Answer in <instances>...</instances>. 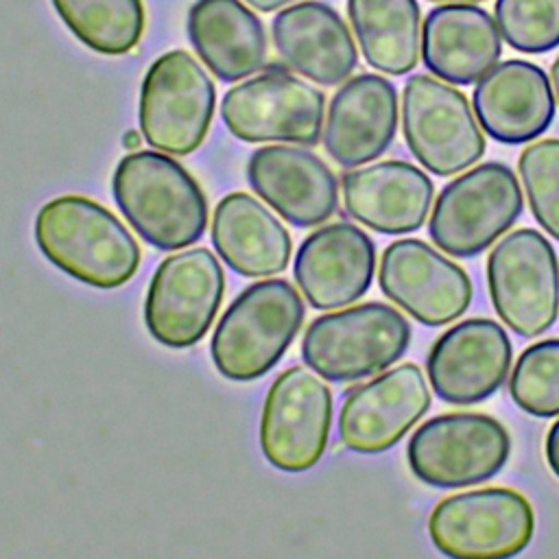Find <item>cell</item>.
I'll return each mask as SVG.
<instances>
[{
  "instance_id": "1",
  "label": "cell",
  "mask_w": 559,
  "mask_h": 559,
  "mask_svg": "<svg viewBox=\"0 0 559 559\" xmlns=\"http://www.w3.org/2000/svg\"><path fill=\"white\" fill-rule=\"evenodd\" d=\"M33 234L52 266L94 288H118L140 266L142 253L131 231L111 210L81 194L44 203Z\"/></svg>"
},
{
  "instance_id": "2",
  "label": "cell",
  "mask_w": 559,
  "mask_h": 559,
  "mask_svg": "<svg viewBox=\"0 0 559 559\" xmlns=\"http://www.w3.org/2000/svg\"><path fill=\"white\" fill-rule=\"evenodd\" d=\"M111 192L138 236L159 251L183 249L205 234V192L188 168L166 153H127L111 175Z\"/></svg>"
},
{
  "instance_id": "3",
  "label": "cell",
  "mask_w": 559,
  "mask_h": 559,
  "mask_svg": "<svg viewBox=\"0 0 559 559\" xmlns=\"http://www.w3.org/2000/svg\"><path fill=\"white\" fill-rule=\"evenodd\" d=\"M304 312L297 288L286 280H262L240 290L210 341L216 371L234 382L262 378L293 345Z\"/></svg>"
},
{
  "instance_id": "4",
  "label": "cell",
  "mask_w": 559,
  "mask_h": 559,
  "mask_svg": "<svg viewBox=\"0 0 559 559\" xmlns=\"http://www.w3.org/2000/svg\"><path fill=\"white\" fill-rule=\"evenodd\" d=\"M411 343L402 312L382 301L317 317L304 332V362L330 382H354L391 367Z\"/></svg>"
},
{
  "instance_id": "5",
  "label": "cell",
  "mask_w": 559,
  "mask_h": 559,
  "mask_svg": "<svg viewBox=\"0 0 559 559\" xmlns=\"http://www.w3.org/2000/svg\"><path fill=\"white\" fill-rule=\"evenodd\" d=\"M522 207L513 170L502 162H485L441 188L428 234L441 251L472 258L493 245L518 221Z\"/></svg>"
},
{
  "instance_id": "6",
  "label": "cell",
  "mask_w": 559,
  "mask_h": 559,
  "mask_svg": "<svg viewBox=\"0 0 559 559\" xmlns=\"http://www.w3.org/2000/svg\"><path fill=\"white\" fill-rule=\"evenodd\" d=\"M511 437L491 415L445 413L424 421L406 445L415 478L437 489H461L493 478L509 461Z\"/></svg>"
},
{
  "instance_id": "7",
  "label": "cell",
  "mask_w": 559,
  "mask_h": 559,
  "mask_svg": "<svg viewBox=\"0 0 559 559\" xmlns=\"http://www.w3.org/2000/svg\"><path fill=\"white\" fill-rule=\"evenodd\" d=\"M216 90L207 72L186 50L159 55L140 87V133L157 151L190 155L210 129Z\"/></svg>"
},
{
  "instance_id": "8",
  "label": "cell",
  "mask_w": 559,
  "mask_h": 559,
  "mask_svg": "<svg viewBox=\"0 0 559 559\" xmlns=\"http://www.w3.org/2000/svg\"><path fill=\"white\" fill-rule=\"evenodd\" d=\"M535 531L531 502L509 487L469 489L443 498L430 513L435 548L454 559H502L522 552Z\"/></svg>"
},
{
  "instance_id": "9",
  "label": "cell",
  "mask_w": 559,
  "mask_h": 559,
  "mask_svg": "<svg viewBox=\"0 0 559 559\" xmlns=\"http://www.w3.org/2000/svg\"><path fill=\"white\" fill-rule=\"evenodd\" d=\"M487 288L498 317L520 336L546 332L559 314V262L537 229L507 234L489 253Z\"/></svg>"
},
{
  "instance_id": "10",
  "label": "cell",
  "mask_w": 559,
  "mask_h": 559,
  "mask_svg": "<svg viewBox=\"0 0 559 559\" xmlns=\"http://www.w3.org/2000/svg\"><path fill=\"white\" fill-rule=\"evenodd\" d=\"M402 131L419 164L439 177L469 168L485 153V135L467 96L430 74H413L404 83Z\"/></svg>"
},
{
  "instance_id": "11",
  "label": "cell",
  "mask_w": 559,
  "mask_h": 559,
  "mask_svg": "<svg viewBox=\"0 0 559 559\" xmlns=\"http://www.w3.org/2000/svg\"><path fill=\"white\" fill-rule=\"evenodd\" d=\"M223 293L225 275L210 249L194 247L168 255L151 277L144 297V325L164 347H192L210 330Z\"/></svg>"
},
{
  "instance_id": "12",
  "label": "cell",
  "mask_w": 559,
  "mask_h": 559,
  "mask_svg": "<svg viewBox=\"0 0 559 559\" xmlns=\"http://www.w3.org/2000/svg\"><path fill=\"white\" fill-rule=\"evenodd\" d=\"M332 391L306 367H288L271 384L262 417L260 448L264 459L288 474L314 467L330 439Z\"/></svg>"
},
{
  "instance_id": "13",
  "label": "cell",
  "mask_w": 559,
  "mask_h": 559,
  "mask_svg": "<svg viewBox=\"0 0 559 559\" xmlns=\"http://www.w3.org/2000/svg\"><path fill=\"white\" fill-rule=\"evenodd\" d=\"M325 96L284 72L258 74L223 96L221 118L242 142H288L314 146L321 138Z\"/></svg>"
},
{
  "instance_id": "14",
  "label": "cell",
  "mask_w": 559,
  "mask_h": 559,
  "mask_svg": "<svg viewBox=\"0 0 559 559\" xmlns=\"http://www.w3.org/2000/svg\"><path fill=\"white\" fill-rule=\"evenodd\" d=\"M378 284L393 304L430 328L452 323L472 304L469 275L417 238H402L384 249Z\"/></svg>"
},
{
  "instance_id": "15",
  "label": "cell",
  "mask_w": 559,
  "mask_h": 559,
  "mask_svg": "<svg viewBox=\"0 0 559 559\" xmlns=\"http://www.w3.org/2000/svg\"><path fill=\"white\" fill-rule=\"evenodd\" d=\"M513 349L493 319H465L445 330L430 347L426 371L445 404L467 406L491 397L507 378Z\"/></svg>"
},
{
  "instance_id": "16",
  "label": "cell",
  "mask_w": 559,
  "mask_h": 559,
  "mask_svg": "<svg viewBox=\"0 0 559 559\" xmlns=\"http://www.w3.org/2000/svg\"><path fill=\"white\" fill-rule=\"evenodd\" d=\"M430 408V391L415 362L393 367L352 389L341 406L338 437L358 454L393 448Z\"/></svg>"
},
{
  "instance_id": "17",
  "label": "cell",
  "mask_w": 559,
  "mask_h": 559,
  "mask_svg": "<svg viewBox=\"0 0 559 559\" xmlns=\"http://www.w3.org/2000/svg\"><path fill=\"white\" fill-rule=\"evenodd\" d=\"M376 245L356 225L338 221L314 229L297 249L293 275L317 310L343 308L362 297L373 280Z\"/></svg>"
},
{
  "instance_id": "18",
  "label": "cell",
  "mask_w": 559,
  "mask_h": 559,
  "mask_svg": "<svg viewBox=\"0 0 559 559\" xmlns=\"http://www.w3.org/2000/svg\"><path fill=\"white\" fill-rule=\"evenodd\" d=\"M247 183L295 227L325 223L338 210L332 168L299 146H262L249 155Z\"/></svg>"
},
{
  "instance_id": "19",
  "label": "cell",
  "mask_w": 559,
  "mask_h": 559,
  "mask_svg": "<svg viewBox=\"0 0 559 559\" xmlns=\"http://www.w3.org/2000/svg\"><path fill=\"white\" fill-rule=\"evenodd\" d=\"M472 107L491 140L524 144L550 127L557 105L552 83L539 66L507 59L476 81Z\"/></svg>"
},
{
  "instance_id": "20",
  "label": "cell",
  "mask_w": 559,
  "mask_h": 559,
  "mask_svg": "<svg viewBox=\"0 0 559 559\" xmlns=\"http://www.w3.org/2000/svg\"><path fill=\"white\" fill-rule=\"evenodd\" d=\"M397 131V90L371 72L345 81L328 105L323 146L343 168L380 157Z\"/></svg>"
},
{
  "instance_id": "21",
  "label": "cell",
  "mask_w": 559,
  "mask_h": 559,
  "mask_svg": "<svg viewBox=\"0 0 559 559\" xmlns=\"http://www.w3.org/2000/svg\"><path fill=\"white\" fill-rule=\"evenodd\" d=\"M435 186L415 164L384 159L343 175V203L352 218L380 234H408L424 225Z\"/></svg>"
},
{
  "instance_id": "22",
  "label": "cell",
  "mask_w": 559,
  "mask_h": 559,
  "mask_svg": "<svg viewBox=\"0 0 559 559\" xmlns=\"http://www.w3.org/2000/svg\"><path fill=\"white\" fill-rule=\"evenodd\" d=\"M271 35L284 63L317 85H338L356 70L358 50L352 33L325 2L306 0L280 11Z\"/></svg>"
},
{
  "instance_id": "23",
  "label": "cell",
  "mask_w": 559,
  "mask_h": 559,
  "mask_svg": "<svg viewBox=\"0 0 559 559\" xmlns=\"http://www.w3.org/2000/svg\"><path fill=\"white\" fill-rule=\"evenodd\" d=\"M502 55L493 15L469 2H448L428 11L421 24V61L437 79L469 85Z\"/></svg>"
},
{
  "instance_id": "24",
  "label": "cell",
  "mask_w": 559,
  "mask_h": 559,
  "mask_svg": "<svg viewBox=\"0 0 559 559\" xmlns=\"http://www.w3.org/2000/svg\"><path fill=\"white\" fill-rule=\"evenodd\" d=\"M212 245L221 260L245 277H269L288 266V229L249 192H229L214 210Z\"/></svg>"
},
{
  "instance_id": "25",
  "label": "cell",
  "mask_w": 559,
  "mask_h": 559,
  "mask_svg": "<svg viewBox=\"0 0 559 559\" xmlns=\"http://www.w3.org/2000/svg\"><path fill=\"white\" fill-rule=\"evenodd\" d=\"M186 28L192 48L221 81H240L264 66V26L240 0H197Z\"/></svg>"
},
{
  "instance_id": "26",
  "label": "cell",
  "mask_w": 559,
  "mask_h": 559,
  "mask_svg": "<svg viewBox=\"0 0 559 559\" xmlns=\"http://www.w3.org/2000/svg\"><path fill=\"white\" fill-rule=\"evenodd\" d=\"M347 15L365 61L384 74H408L421 52L417 0H347Z\"/></svg>"
},
{
  "instance_id": "27",
  "label": "cell",
  "mask_w": 559,
  "mask_h": 559,
  "mask_svg": "<svg viewBox=\"0 0 559 559\" xmlns=\"http://www.w3.org/2000/svg\"><path fill=\"white\" fill-rule=\"evenodd\" d=\"M61 22L90 50L124 55L144 33L142 0H50Z\"/></svg>"
},
{
  "instance_id": "28",
  "label": "cell",
  "mask_w": 559,
  "mask_h": 559,
  "mask_svg": "<svg viewBox=\"0 0 559 559\" xmlns=\"http://www.w3.org/2000/svg\"><path fill=\"white\" fill-rule=\"evenodd\" d=\"M511 400L528 415H559V338H544L528 345L509 380Z\"/></svg>"
},
{
  "instance_id": "29",
  "label": "cell",
  "mask_w": 559,
  "mask_h": 559,
  "mask_svg": "<svg viewBox=\"0 0 559 559\" xmlns=\"http://www.w3.org/2000/svg\"><path fill=\"white\" fill-rule=\"evenodd\" d=\"M493 20L500 37L528 55L559 46V0H496Z\"/></svg>"
},
{
  "instance_id": "30",
  "label": "cell",
  "mask_w": 559,
  "mask_h": 559,
  "mask_svg": "<svg viewBox=\"0 0 559 559\" xmlns=\"http://www.w3.org/2000/svg\"><path fill=\"white\" fill-rule=\"evenodd\" d=\"M518 168L535 221L559 240V138L528 144L518 159Z\"/></svg>"
},
{
  "instance_id": "31",
  "label": "cell",
  "mask_w": 559,
  "mask_h": 559,
  "mask_svg": "<svg viewBox=\"0 0 559 559\" xmlns=\"http://www.w3.org/2000/svg\"><path fill=\"white\" fill-rule=\"evenodd\" d=\"M544 452H546L548 467H550L552 474L559 478V419L550 426V430H548V435H546Z\"/></svg>"
},
{
  "instance_id": "32",
  "label": "cell",
  "mask_w": 559,
  "mask_h": 559,
  "mask_svg": "<svg viewBox=\"0 0 559 559\" xmlns=\"http://www.w3.org/2000/svg\"><path fill=\"white\" fill-rule=\"evenodd\" d=\"M245 2L251 4V7L258 9V11L269 13V11H275V9H280V7L288 4V2H293V0H245Z\"/></svg>"
},
{
  "instance_id": "33",
  "label": "cell",
  "mask_w": 559,
  "mask_h": 559,
  "mask_svg": "<svg viewBox=\"0 0 559 559\" xmlns=\"http://www.w3.org/2000/svg\"><path fill=\"white\" fill-rule=\"evenodd\" d=\"M140 135H142V133H138V131H127V133L122 135V144H124V148H129V151H131V148H138V146H140V142H142V140H140Z\"/></svg>"
},
{
  "instance_id": "34",
  "label": "cell",
  "mask_w": 559,
  "mask_h": 559,
  "mask_svg": "<svg viewBox=\"0 0 559 559\" xmlns=\"http://www.w3.org/2000/svg\"><path fill=\"white\" fill-rule=\"evenodd\" d=\"M550 81H552V92H555V98L559 103V57L552 61L550 66Z\"/></svg>"
},
{
  "instance_id": "35",
  "label": "cell",
  "mask_w": 559,
  "mask_h": 559,
  "mask_svg": "<svg viewBox=\"0 0 559 559\" xmlns=\"http://www.w3.org/2000/svg\"><path fill=\"white\" fill-rule=\"evenodd\" d=\"M430 2H469V4H474V2H480V0H430Z\"/></svg>"
}]
</instances>
